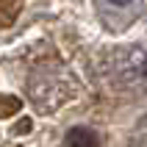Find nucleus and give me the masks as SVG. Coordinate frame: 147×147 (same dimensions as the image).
<instances>
[{
  "instance_id": "obj_1",
  "label": "nucleus",
  "mask_w": 147,
  "mask_h": 147,
  "mask_svg": "<svg viewBox=\"0 0 147 147\" xmlns=\"http://www.w3.org/2000/svg\"><path fill=\"white\" fill-rule=\"evenodd\" d=\"M0 100V147H147V17L3 28Z\"/></svg>"
}]
</instances>
